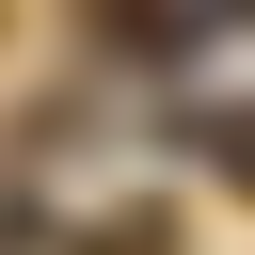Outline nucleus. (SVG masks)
<instances>
[{
    "mask_svg": "<svg viewBox=\"0 0 255 255\" xmlns=\"http://www.w3.org/2000/svg\"><path fill=\"white\" fill-rule=\"evenodd\" d=\"M223 175H239V191H255V112H223Z\"/></svg>",
    "mask_w": 255,
    "mask_h": 255,
    "instance_id": "f257e3e1",
    "label": "nucleus"
}]
</instances>
